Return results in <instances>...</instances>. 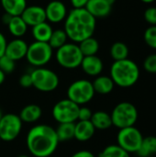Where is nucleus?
Listing matches in <instances>:
<instances>
[{"mask_svg": "<svg viewBox=\"0 0 156 157\" xmlns=\"http://www.w3.org/2000/svg\"><path fill=\"white\" fill-rule=\"evenodd\" d=\"M59 144L55 129L47 124L33 126L27 133L26 145L34 157H50Z\"/></svg>", "mask_w": 156, "mask_h": 157, "instance_id": "1", "label": "nucleus"}, {"mask_svg": "<svg viewBox=\"0 0 156 157\" xmlns=\"http://www.w3.org/2000/svg\"><path fill=\"white\" fill-rule=\"evenodd\" d=\"M97 27V19L84 7L73 8L64 19L63 29L69 40L79 43L83 40L92 37Z\"/></svg>", "mask_w": 156, "mask_h": 157, "instance_id": "2", "label": "nucleus"}, {"mask_svg": "<svg viewBox=\"0 0 156 157\" xmlns=\"http://www.w3.org/2000/svg\"><path fill=\"white\" fill-rule=\"evenodd\" d=\"M115 86L128 88L134 86L140 78V68L135 62L127 58L114 61L110 67V75Z\"/></svg>", "mask_w": 156, "mask_h": 157, "instance_id": "3", "label": "nucleus"}, {"mask_svg": "<svg viewBox=\"0 0 156 157\" xmlns=\"http://www.w3.org/2000/svg\"><path fill=\"white\" fill-rule=\"evenodd\" d=\"M113 126L119 130L134 126L138 121L139 113L137 108L130 102H120L115 106L111 114Z\"/></svg>", "mask_w": 156, "mask_h": 157, "instance_id": "4", "label": "nucleus"}, {"mask_svg": "<svg viewBox=\"0 0 156 157\" xmlns=\"http://www.w3.org/2000/svg\"><path fill=\"white\" fill-rule=\"evenodd\" d=\"M84 55L79 46L74 42H67L56 50L55 59L60 66L65 69H75L80 67Z\"/></svg>", "mask_w": 156, "mask_h": 157, "instance_id": "5", "label": "nucleus"}, {"mask_svg": "<svg viewBox=\"0 0 156 157\" xmlns=\"http://www.w3.org/2000/svg\"><path fill=\"white\" fill-rule=\"evenodd\" d=\"M32 86L40 92H52L59 86L60 79L57 74L45 67H38L30 73Z\"/></svg>", "mask_w": 156, "mask_h": 157, "instance_id": "6", "label": "nucleus"}, {"mask_svg": "<svg viewBox=\"0 0 156 157\" xmlns=\"http://www.w3.org/2000/svg\"><path fill=\"white\" fill-rule=\"evenodd\" d=\"M95 94L93 84L87 79L75 80L67 88V98L78 106H84L90 102Z\"/></svg>", "mask_w": 156, "mask_h": 157, "instance_id": "7", "label": "nucleus"}, {"mask_svg": "<svg viewBox=\"0 0 156 157\" xmlns=\"http://www.w3.org/2000/svg\"><path fill=\"white\" fill-rule=\"evenodd\" d=\"M53 49L48 42L33 41L28 47L26 59L28 63L38 68L44 67L52 58Z\"/></svg>", "mask_w": 156, "mask_h": 157, "instance_id": "8", "label": "nucleus"}, {"mask_svg": "<svg viewBox=\"0 0 156 157\" xmlns=\"http://www.w3.org/2000/svg\"><path fill=\"white\" fill-rule=\"evenodd\" d=\"M143 140L142 132L135 126L120 129L117 135V144L130 155L138 152Z\"/></svg>", "mask_w": 156, "mask_h": 157, "instance_id": "9", "label": "nucleus"}, {"mask_svg": "<svg viewBox=\"0 0 156 157\" xmlns=\"http://www.w3.org/2000/svg\"><path fill=\"white\" fill-rule=\"evenodd\" d=\"M79 107L68 98L58 101L52 108V117L56 122L60 123H74L77 121Z\"/></svg>", "mask_w": 156, "mask_h": 157, "instance_id": "10", "label": "nucleus"}, {"mask_svg": "<svg viewBox=\"0 0 156 157\" xmlns=\"http://www.w3.org/2000/svg\"><path fill=\"white\" fill-rule=\"evenodd\" d=\"M23 122L18 115L8 113L3 115L0 121V139L4 142H12L18 137L22 131Z\"/></svg>", "mask_w": 156, "mask_h": 157, "instance_id": "11", "label": "nucleus"}, {"mask_svg": "<svg viewBox=\"0 0 156 157\" xmlns=\"http://www.w3.org/2000/svg\"><path fill=\"white\" fill-rule=\"evenodd\" d=\"M44 9L46 14V21L52 24L64 21L68 14L66 6L61 0H51L48 3Z\"/></svg>", "mask_w": 156, "mask_h": 157, "instance_id": "12", "label": "nucleus"}, {"mask_svg": "<svg viewBox=\"0 0 156 157\" xmlns=\"http://www.w3.org/2000/svg\"><path fill=\"white\" fill-rule=\"evenodd\" d=\"M29 44L21 38H15L6 43L5 55L14 60L15 62L22 60L26 57Z\"/></svg>", "mask_w": 156, "mask_h": 157, "instance_id": "13", "label": "nucleus"}, {"mask_svg": "<svg viewBox=\"0 0 156 157\" xmlns=\"http://www.w3.org/2000/svg\"><path fill=\"white\" fill-rule=\"evenodd\" d=\"M20 17L28 27L31 28L46 21L45 9L40 6H27Z\"/></svg>", "mask_w": 156, "mask_h": 157, "instance_id": "14", "label": "nucleus"}, {"mask_svg": "<svg viewBox=\"0 0 156 157\" xmlns=\"http://www.w3.org/2000/svg\"><path fill=\"white\" fill-rule=\"evenodd\" d=\"M80 67L89 76H98L103 71L104 63L97 55L84 56Z\"/></svg>", "mask_w": 156, "mask_h": 157, "instance_id": "15", "label": "nucleus"}, {"mask_svg": "<svg viewBox=\"0 0 156 157\" xmlns=\"http://www.w3.org/2000/svg\"><path fill=\"white\" fill-rule=\"evenodd\" d=\"M85 8L96 19L108 17L112 10V6L105 0H89Z\"/></svg>", "mask_w": 156, "mask_h": 157, "instance_id": "16", "label": "nucleus"}, {"mask_svg": "<svg viewBox=\"0 0 156 157\" xmlns=\"http://www.w3.org/2000/svg\"><path fill=\"white\" fill-rule=\"evenodd\" d=\"M96 129L90 121H77L74 123V139L78 142H87L95 134Z\"/></svg>", "mask_w": 156, "mask_h": 157, "instance_id": "17", "label": "nucleus"}, {"mask_svg": "<svg viewBox=\"0 0 156 157\" xmlns=\"http://www.w3.org/2000/svg\"><path fill=\"white\" fill-rule=\"evenodd\" d=\"M41 115L42 110L39 105L29 104L20 110L18 116L23 123H34L40 119Z\"/></svg>", "mask_w": 156, "mask_h": 157, "instance_id": "18", "label": "nucleus"}, {"mask_svg": "<svg viewBox=\"0 0 156 157\" xmlns=\"http://www.w3.org/2000/svg\"><path fill=\"white\" fill-rule=\"evenodd\" d=\"M90 121L95 127L96 131H106L111 128V126H113L110 114L103 110L93 112Z\"/></svg>", "mask_w": 156, "mask_h": 157, "instance_id": "19", "label": "nucleus"}, {"mask_svg": "<svg viewBox=\"0 0 156 157\" xmlns=\"http://www.w3.org/2000/svg\"><path fill=\"white\" fill-rule=\"evenodd\" d=\"M95 93L100 95H108L111 93L114 89L115 84L110 76L108 75H98L92 82Z\"/></svg>", "mask_w": 156, "mask_h": 157, "instance_id": "20", "label": "nucleus"}, {"mask_svg": "<svg viewBox=\"0 0 156 157\" xmlns=\"http://www.w3.org/2000/svg\"><path fill=\"white\" fill-rule=\"evenodd\" d=\"M5 13L12 16H21L27 7V0H0Z\"/></svg>", "mask_w": 156, "mask_h": 157, "instance_id": "21", "label": "nucleus"}, {"mask_svg": "<svg viewBox=\"0 0 156 157\" xmlns=\"http://www.w3.org/2000/svg\"><path fill=\"white\" fill-rule=\"evenodd\" d=\"M53 29L50 23L47 21L40 23L31 29L32 36L35 40V41H40V42H48Z\"/></svg>", "mask_w": 156, "mask_h": 157, "instance_id": "22", "label": "nucleus"}, {"mask_svg": "<svg viewBox=\"0 0 156 157\" xmlns=\"http://www.w3.org/2000/svg\"><path fill=\"white\" fill-rule=\"evenodd\" d=\"M6 26L8 28L9 33L15 38L23 37L28 30V25L25 23L20 16L12 17Z\"/></svg>", "mask_w": 156, "mask_h": 157, "instance_id": "23", "label": "nucleus"}, {"mask_svg": "<svg viewBox=\"0 0 156 157\" xmlns=\"http://www.w3.org/2000/svg\"><path fill=\"white\" fill-rule=\"evenodd\" d=\"M139 157H151L156 155V136L143 137L142 144L136 153Z\"/></svg>", "mask_w": 156, "mask_h": 157, "instance_id": "24", "label": "nucleus"}, {"mask_svg": "<svg viewBox=\"0 0 156 157\" xmlns=\"http://www.w3.org/2000/svg\"><path fill=\"white\" fill-rule=\"evenodd\" d=\"M77 44H78L79 49L84 56L97 55V53L98 52V50H99V42L93 36L83 40L81 42H79Z\"/></svg>", "mask_w": 156, "mask_h": 157, "instance_id": "25", "label": "nucleus"}, {"mask_svg": "<svg viewBox=\"0 0 156 157\" xmlns=\"http://www.w3.org/2000/svg\"><path fill=\"white\" fill-rule=\"evenodd\" d=\"M74 123H60L57 126L55 132L59 143L67 142L74 138Z\"/></svg>", "mask_w": 156, "mask_h": 157, "instance_id": "26", "label": "nucleus"}, {"mask_svg": "<svg viewBox=\"0 0 156 157\" xmlns=\"http://www.w3.org/2000/svg\"><path fill=\"white\" fill-rule=\"evenodd\" d=\"M129 48L126 43L122 41H116L110 47V56L114 61H120L127 59L129 56Z\"/></svg>", "mask_w": 156, "mask_h": 157, "instance_id": "27", "label": "nucleus"}, {"mask_svg": "<svg viewBox=\"0 0 156 157\" xmlns=\"http://www.w3.org/2000/svg\"><path fill=\"white\" fill-rule=\"evenodd\" d=\"M67 40H68V37L64 29H58L52 31L48 43L53 50H57L60 47L63 46L65 43H67Z\"/></svg>", "mask_w": 156, "mask_h": 157, "instance_id": "28", "label": "nucleus"}, {"mask_svg": "<svg viewBox=\"0 0 156 157\" xmlns=\"http://www.w3.org/2000/svg\"><path fill=\"white\" fill-rule=\"evenodd\" d=\"M98 157H130V154L118 144H110L100 152Z\"/></svg>", "mask_w": 156, "mask_h": 157, "instance_id": "29", "label": "nucleus"}, {"mask_svg": "<svg viewBox=\"0 0 156 157\" xmlns=\"http://www.w3.org/2000/svg\"><path fill=\"white\" fill-rule=\"evenodd\" d=\"M143 39L150 48L156 50V26H150L145 29Z\"/></svg>", "mask_w": 156, "mask_h": 157, "instance_id": "30", "label": "nucleus"}, {"mask_svg": "<svg viewBox=\"0 0 156 157\" xmlns=\"http://www.w3.org/2000/svg\"><path fill=\"white\" fill-rule=\"evenodd\" d=\"M16 68V62L6 55H3L0 57V70L5 74L12 73Z\"/></svg>", "mask_w": 156, "mask_h": 157, "instance_id": "31", "label": "nucleus"}, {"mask_svg": "<svg viewBox=\"0 0 156 157\" xmlns=\"http://www.w3.org/2000/svg\"><path fill=\"white\" fill-rule=\"evenodd\" d=\"M143 67L146 72L150 74H156V53H152L145 58Z\"/></svg>", "mask_w": 156, "mask_h": 157, "instance_id": "32", "label": "nucleus"}, {"mask_svg": "<svg viewBox=\"0 0 156 157\" xmlns=\"http://www.w3.org/2000/svg\"><path fill=\"white\" fill-rule=\"evenodd\" d=\"M143 17L145 21L150 26H156V6H150L146 8Z\"/></svg>", "mask_w": 156, "mask_h": 157, "instance_id": "33", "label": "nucleus"}, {"mask_svg": "<svg viewBox=\"0 0 156 157\" xmlns=\"http://www.w3.org/2000/svg\"><path fill=\"white\" fill-rule=\"evenodd\" d=\"M92 114H93V112L88 107L80 106L79 110H78L77 121H90Z\"/></svg>", "mask_w": 156, "mask_h": 157, "instance_id": "34", "label": "nucleus"}, {"mask_svg": "<svg viewBox=\"0 0 156 157\" xmlns=\"http://www.w3.org/2000/svg\"><path fill=\"white\" fill-rule=\"evenodd\" d=\"M18 83H19L20 86H22V87H24V88H29V87L32 86V79H31L30 73L23 74V75L19 77Z\"/></svg>", "mask_w": 156, "mask_h": 157, "instance_id": "35", "label": "nucleus"}, {"mask_svg": "<svg viewBox=\"0 0 156 157\" xmlns=\"http://www.w3.org/2000/svg\"><path fill=\"white\" fill-rule=\"evenodd\" d=\"M89 0H70L73 8H84L86 7Z\"/></svg>", "mask_w": 156, "mask_h": 157, "instance_id": "36", "label": "nucleus"}, {"mask_svg": "<svg viewBox=\"0 0 156 157\" xmlns=\"http://www.w3.org/2000/svg\"><path fill=\"white\" fill-rule=\"evenodd\" d=\"M71 157H96L95 155L88 150H80L75 152Z\"/></svg>", "mask_w": 156, "mask_h": 157, "instance_id": "37", "label": "nucleus"}, {"mask_svg": "<svg viewBox=\"0 0 156 157\" xmlns=\"http://www.w3.org/2000/svg\"><path fill=\"white\" fill-rule=\"evenodd\" d=\"M6 43H7V40L6 39L5 35L2 32H0V57L5 54V50H6Z\"/></svg>", "mask_w": 156, "mask_h": 157, "instance_id": "38", "label": "nucleus"}, {"mask_svg": "<svg viewBox=\"0 0 156 157\" xmlns=\"http://www.w3.org/2000/svg\"><path fill=\"white\" fill-rule=\"evenodd\" d=\"M11 17H12V16H10V15H8V14H6V13H5V15H4V16L2 17V19H3V22H4V23H5L6 25H7Z\"/></svg>", "mask_w": 156, "mask_h": 157, "instance_id": "39", "label": "nucleus"}, {"mask_svg": "<svg viewBox=\"0 0 156 157\" xmlns=\"http://www.w3.org/2000/svg\"><path fill=\"white\" fill-rule=\"evenodd\" d=\"M5 79H6V74L3 73V72L0 70V86L4 83Z\"/></svg>", "mask_w": 156, "mask_h": 157, "instance_id": "40", "label": "nucleus"}, {"mask_svg": "<svg viewBox=\"0 0 156 157\" xmlns=\"http://www.w3.org/2000/svg\"><path fill=\"white\" fill-rule=\"evenodd\" d=\"M140 1H142L144 4H152V3H154L156 0H140Z\"/></svg>", "mask_w": 156, "mask_h": 157, "instance_id": "41", "label": "nucleus"}, {"mask_svg": "<svg viewBox=\"0 0 156 157\" xmlns=\"http://www.w3.org/2000/svg\"><path fill=\"white\" fill-rule=\"evenodd\" d=\"M105 1H106L108 5H110L111 6H112L115 4V2H116V0H105Z\"/></svg>", "mask_w": 156, "mask_h": 157, "instance_id": "42", "label": "nucleus"}, {"mask_svg": "<svg viewBox=\"0 0 156 157\" xmlns=\"http://www.w3.org/2000/svg\"><path fill=\"white\" fill-rule=\"evenodd\" d=\"M17 157H29V155H18Z\"/></svg>", "mask_w": 156, "mask_h": 157, "instance_id": "43", "label": "nucleus"}, {"mask_svg": "<svg viewBox=\"0 0 156 157\" xmlns=\"http://www.w3.org/2000/svg\"><path fill=\"white\" fill-rule=\"evenodd\" d=\"M2 117H3V113H2V110L0 109V121H1V119H2Z\"/></svg>", "mask_w": 156, "mask_h": 157, "instance_id": "44", "label": "nucleus"}]
</instances>
